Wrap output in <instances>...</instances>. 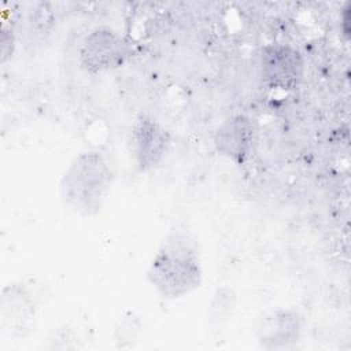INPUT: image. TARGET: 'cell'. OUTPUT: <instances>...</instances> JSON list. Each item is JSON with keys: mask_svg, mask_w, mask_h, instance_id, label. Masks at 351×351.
Listing matches in <instances>:
<instances>
[{"mask_svg": "<svg viewBox=\"0 0 351 351\" xmlns=\"http://www.w3.org/2000/svg\"><path fill=\"white\" fill-rule=\"evenodd\" d=\"M129 56L130 47L128 41L106 26L90 30L78 48L80 67L92 75L121 67Z\"/></svg>", "mask_w": 351, "mask_h": 351, "instance_id": "3", "label": "cell"}, {"mask_svg": "<svg viewBox=\"0 0 351 351\" xmlns=\"http://www.w3.org/2000/svg\"><path fill=\"white\" fill-rule=\"evenodd\" d=\"M0 44H1V62L4 63L12 55L14 47H15V36H14L12 29L3 26Z\"/></svg>", "mask_w": 351, "mask_h": 351, "instance_id": "9", "label": "cell"}, {"mask_svg": "<svg viewBox=\"0 0 351 351\" xmlns=\"http://www.w3.org/2000/svg\"><path fill=\"white\" fill-rule=\"evenodd\" d=\"M261 75L273 89H296L304 77L302 53L288 44H269L261 53Z\"/></svg>", "mask_w": 351, "mask_h": 351, "instance_id": "5", "label": "cell"}, {"mask_svg": "<svg viewBox=\"0 0 351 351\" xmlns=\"http://www.w3.org/2000/svg\"><path fill=\"white\" fill-rule=\"evenodd\" d=\"M215 151L229 162L241 166L251 158L256 141L252 119L244 114L228 117L214 133Z\"/></svg>", "mask_w": 351, "mask_h": 351, "instance_id": "6", "label": "cell"}, {"mask_svg": "<svg viewBox=\"0 0 351 351\" xmlns=\"http://www.w3.org/2000/svg\"><path fill=\"white\" fill-rule=\"evenodd\" d=\"M303 332L300 315L289 308L265 313L256 324V341L265 350H291L300 341Z\"/></svg>", "mask_w": 351, "mask_h": 351, "instance_id": "7", "label": "cell"}, {"mask_svg": "<svg viewBox=\"0 0 351 351\" xmlns=\"http://www.w3.org/2000/svg\"><path fill=\"white\" fill-rule=\"evenodd\" d=\"M36 303L30 292L18 284L3 288L0 296V322L10 336H23L32 328Z\"/></svg>", "mask_w": 351, "mask_h": 351, "instance_id": "8", "label": "cell"}, {"mask_svg": "<svg viewBox=\"0 0 351 351\" xmlns=\"http://www.w3.org/2000/svg\"><path fill=\"white\" fill-rule=\"evenodd\" d=\"M129 147L134 166L147 173L156 169L171 148V133L148 114L134 117L129 130Z\"/></svg>", "mask_w": 351, "mask_h": 351, "instance_id": "4", "label": "cell"}, {"mask_svg": "<svg viewBox=\"0 0 351 351\" xmlns=\"http://www.w3.org/2000/svg\"><path fill=\"white\" fill-rule=\"evenodd\" d=\"M114 185V170L100 151H84L67 166L59 181L63 203L75 214L97 215L107 203Z\"/></svg>", "mask_w": 351, "mask_h": 351, "instance_id": "2", "label": "cell"}, {"mask_svg": "<svg viewBox=\"0 0 351 351\" xmlns=\"http://www.w3.org/2000/svg\"><path fill=\"white\" fill-rule=\"evenodd\" d=\"M147 280L166 300H178L195 292L203 281V266L193 241L181 233L170 234L154 254Z\"/></svg>", "mask_w": 351, "mask_h": 351, "instance_id": "1", "label": "cell"}]
</instances>
